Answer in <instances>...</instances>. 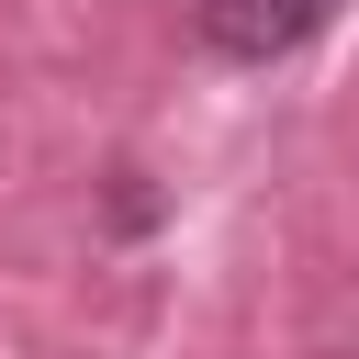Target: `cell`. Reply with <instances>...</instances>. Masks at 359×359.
Here are the masks:
<instances>
[{
	"instance_id": "obj_1",
	"label": "cell",
	"mask_w": 359,
	"mask_h": 359,
	"mask_svg": "<svg viewBox=\"0 0 359 359\" xmlns=\"http://www.w3.org/2000/svg\"><path fill=\"white\" fill-rule=\"evenodd\" d=\"M325 22H337V0H202V45H213V56H236V67L303 56Z\"/></svg>"
}]
</instances>
